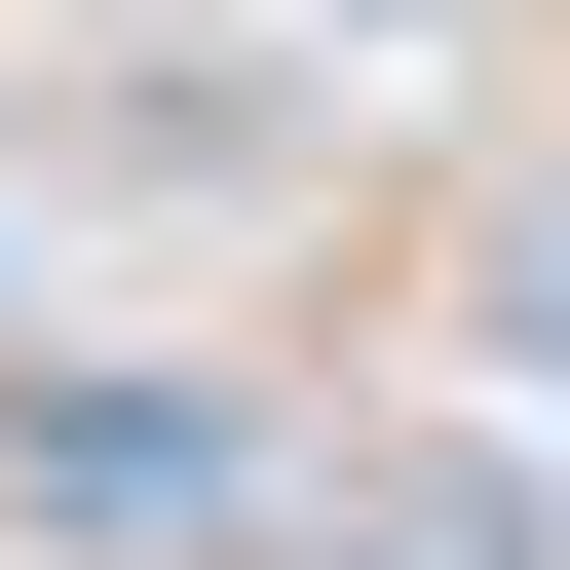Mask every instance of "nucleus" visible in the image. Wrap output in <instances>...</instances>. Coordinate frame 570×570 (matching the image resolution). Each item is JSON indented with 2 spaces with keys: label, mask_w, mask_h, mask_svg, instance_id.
Returning a JSON list of instances; mask_svg holds the SVG:
<instances>
[{
  "label": "nucleus",
  "mask_w": 570,
  "mask_h": 570,
  "mask_svg": "<svg viewBox=\"0 0 570 570\" xmlns=\"http://www.w3.org/2000/svg\"><path fill=\"white\" fill-rule=\"evenodd\" d=\"M0 494L39 532H266V419L228 381H0Z\"/></svg>",
  "instance_id": "nucleus-1"
},
{
  "label": "nucleus",
  "mask_w": 570,
  "mask_h": 570,
  "mask_svg": "<svg viewBox=\"0 0 570 570\" xmlns=\"http://www.w3.org/2000/svg\"><path fill=\"white\" fill-rule=\"evenodd\" d=\"M494 343H532V381H570V228H494Z\"/></svg>",
  "instance_id": "nucleus-2"
}]
</instances>
